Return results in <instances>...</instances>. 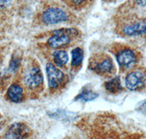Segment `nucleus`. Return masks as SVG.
Instances as JSON below:
<instances>
[{"label": "nucleus", "instance_id": "nucleus-1", "mask_svg": "<svg viewBox=\"0 0 146 139\" xmlns=\"http://www.w3.org/2000/svg\"><path fill=\"white\" fill-rule=\"evenodd\" d=\"M78 35L74 29H62L53 31V35L48 40V44L52 48H58L68 45L70 43V37Z\"/></svg>", "mask_w": 146, "mask_h": 139}, {"label": "nucleus", "instance_id": "nucleus-2", "mask_svg": "<svg viewBox=\"0 0 146 139\" xmlns=\"http://www.w3.org/2000/svg\"><path fill=\"white\" fill-rule=\"evenodd\" d=\"M42 21L45 24L53 25L67 21L69 17L65 11L58 7H50L43 12Z\"/></svg>", "mask_w": 146, "mask_h": 139}, {"label": "nucleus", "instance_id": "nucleus-3", "mask_svg": "<svg viewBox=\"0 0 146 139\" xmlns=\"http://www.w3.org/2000/svg\"><path fill=\"white\" fill-rule=\"evenodd\" d=\"M125 84L130 91L143 89L146 86V76L141 71L131 72L126 76Z\"/></svg>", "mask_w": 146, "mask_h": 139}, {"label": "nucleus", "instance_id": "nucleus-4", "mask_svg": "<svg viewBox=\"0 0 146 139\" xmlns=\"http://www.w3.org/2000/svg\"><path fill=\"white\" fill-rule=\"evenodd\" d=\"M91 70L98 74H108L113 71L114 65L112 59L109 56H103L99 57L98 59L94 60L91 62Z\"/></svg>", "mask_w": 146, "mask_h": 139}, {"label": "nucleus", "instance_id": "nucleus-5", "mask_svg": "<svg viewBox=\"0 0 146 139\" xmlns=\"http://www.w3.org/2000/svg\"><path fill=\"white\" fill-rule=\"evenodd\" d=\"M43 82V76L41 70L37 67L30 68L24 76V84L30 89H35L40 86Z\"/></svg>", "mask_w": 146, "mask_h": 139}, {"label": "nucleus", "instance_id": "nucleus-6", "mask_svg": "<svg viewBox=\"0 0 146 139\" xmlns=\"http://www.w3.org/2000/svg\"><path fill=\"white\" fill-rule=\"evenodd\" d=\"M46 75L48 84L52 89L58 87L64 79V73L51 63L47 64Z\"/></svg>", "mask_w": 146, "mask_h": 139}, {"label": "nucleus", "instance_id": "nucleus-7", "mask_svg": "<svg viewBox=\"0 0 146 139\" xmlns=\"http://www.w3.org/2000/svg\"><path fill=\"white\" fill-rule=\"evenodd\" d=\"M116 59L118 65L125 69L131 67L137 61L136 55L130 49H123L118 52Z\"/></svg>", "mask_w": 146, "mask_h": 139}, {"label": "nucleus", "instance_id": "nucleus-8", "mask_svg": "<svg viewBox=\"0 0 146 139\" xmlns=\"http://www.w3.org/2000/svg\"><path fill=\"white\" fill-rule=\"evenodd\" d=\"M29 132L27 126L21 123H15L9 128L5 138H23L27 137Z\"/></svg>", "mask_w": 146, "mask_h": 139}, {"label": "nucleus", "instance_id": "nucleus-9", "mask_svg": "<svg viewBox=\"0 0 146 139\" xmlns=\"http://www.w3.org/2000/svg\"><path fill=\"white\" fill-rule=\"evenodd\" d=\"M123 32L128 36H138L146 34V23L136 21L126 25L123 28Z\"/></svg>", "mask_w": 146, "mask_h": 139}, {"label": "nucleus", "instance_id": "nucleus-10", "mask_svg": "<svg viewBox=\"0 0 146 139\" xmlns=\"http://www.w3.org/2000/svg\"><path fill=\"white\" fill-rule=\"evenodd\" d=\"M8 98L13 103H21L23 99V89L18 84H13L7 90Z\"/></svg>", "mask_w": 146, "mask_h": 139}, {"label": "nucleus", "instance_id": "nucleus-11", "mask_svg": "<svg viewBox=\"0 0 146 139\" xmlns=\"http://www.w3.org/2000/svg\"><path fill=\"white\" fill-rule=\"evenodd\" d=\"M98 98V94L93 91V90H89L88 88L83 89L79 94L75 97V100H83L85 102L94 100Z\"/></svg>", "mask_w": 146, "mask_h": 139}, {"label": "nucleus", "instance_id": "nucleus-12", "mask_svg": "<svg viewBox=\"0 0 146 139\" xmlns=\"http://www.w3.org/2000/svg\"><path fill=\"white\" fill-rule=\"evenodd\" d=\"M105 86L107 91L112 94L119 92L122 90V86H121V80H120L119 77H115L113 79L110 80L109 81H107Z\"/></svg>", "mask_w": 146, "mask_h": 139}, {"label": "nucleus", "instance_id": "nucleus-13", "mask_svg": "<svg viewBox=\"0 0 146 139\" xmlns=\"http://www.w3.org/2000/svg\"><path fill=\"white\" fill-rule=\"evenodd\" d=\"M53 56L55 65L58 67L65 65L69 60L68 54L64 51H57L53 53Z\"/></svg>", "mask_w": 146, "mask_h": 139}, {"label": "nucleus", "instance_id": "nucleus-14", "mask_svg": "<svg viewBox=\"0 0 146 139\" xmlns=\"http://www.w3.org/2000/svg\"><path fill=\"white\" fill-rule=\"evenodd\" d=\"M83 59V51L80 48H75L72 51V66L78 67Z\"/></svg>", "mask_w": 146, "mask_h": 139}, {"label": "nucleus", "instance_id": "nucleus-15", "mask_svg": "<svg viewBox=\"0 0 146 139\" xmlns=\"http://www.w3.org/2000/svg\"><path fill=\"white\" fill-rule=\"evenodd\" d=\"M50 116L53 118H56V119H61V120H62V119H67V118L70 117L67 113L64 111H62V110H59V111L57 110L55 112H52L50 114Z\"/></svg>", "mask_w": 146, "mask_h": 139}, {"label": "nucleus", "instance_id": "nucleus-16", "mask_svg": "<svg viewBox=\"0 0 146 139\" xmlns=\"http://www.w3.org/2000/svg\"><path fill=\"white\" fill-rule=\"evenodd\" d=\"M138 112L146 115V100H143L139 103L136 108Z\"/></svg>", "mask_w": 146, "mask_h": 139}, {"label": "nucleus", "instance_id": "nucleus-17", "mask_svg": "<svg viewBox=\"0 0 146 139\" xmlns=\"http://www.w3.org/2000/svg\"><path fill=\"white\" fill-rule=\"evenodd\" d=\"M12 1L13 0H0V10L9 7L11 5Z\"/></svg>", "mask_w": 146, "mask_h": 139}, {"label": "nucleus", "instance_id": "nucleus-18", "mask_svg": "<svg viewBox=\"0 0 146 139\" xmlns=\"http://www.w3.org/2000/svg\"><path fill=\"white\" fill-rule=\"evenodd\" d=\"M69 1L72 2V3L75 4V5H81V4L84 2L85 0H69Z\"/></svg>", "mask_w": 146, "mask_h": 139}, {"label": "nucleus", "instance_id": "nucleus-19", "mask_svg": "<svg viewBox=\"0 0 146 139\" xmlns=\"http://www.w3.org/2000/svg\"><path fill=\"white\" fill-rule=\"evenodd\" d=\"M136 2L139 6H145L146 0H136Z\"/></svg>", "mask_w": 146, "mask_h": 139}]
</instances>
